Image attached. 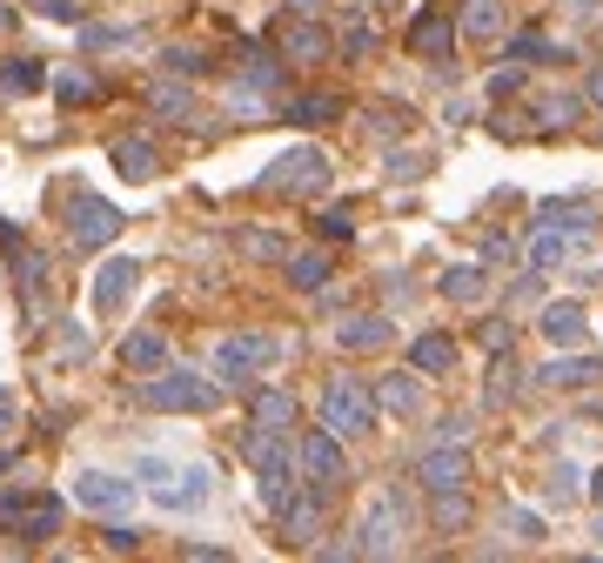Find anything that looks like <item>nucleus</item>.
I'll return each mask as SVG.
<instances>
[{"instance_id":"f257e3e1","label":"nucleus","mask_w":603,"mask_h":563,"mask_svg":"<svg viewBox=\"0 0 603 563\" xmlns=\"http://www.w3.org/2000/svg\"><path fill=\"white\" fill-rule=\"evenodd\" d=\"M241 463L255 469V490H262V504L282 510V497L295 490V443H289V430H255V423H248Z\"/></svg>"},{"instance_id":"f03ea898","label":"nucleus","mask_w":603,"mask_h":563,"mask_svg":"<svg viewBox=\"0 0 603 563\" xmlns=\"http://www.w3.org/2000/svg\"><path fill=\"white\" fill-rule=\"evenodd\" d=\"M134 483L161 504V510H202L208 504V469L202 463H168V456H141Z\"/></svg>"},{"instance_id":"7ed1b4c3","label":"nucleus","mask_w":603,"mask_h":563,"mask_svg":"<svg viewBox=\"0 0 603 563\" xmlns=\"http://www.w3.org/2000/svg\"><path fill=\"white\" fill-rule=\"evenodd\" d=\"M349 543H356V556H396L409 543V497L396 490V483H383V490L369 497V510H363Z\"/></svg>"},{"instance_id":"20e7f679","label":"nucleus","mask_w":603,"mask_h":563,"mask_svg":"<svg viewBox=\"0 0 603 563\" xmlns=\"http://www.w3.org/2000/svg\"><path fill=\"white\" fill-rule=\"evenodd\" d=\"M215 402H222V389L195 369H154L141 382V410H154V416H175V410L195 416V410H215Z\"/></svg>"},{"instance_id":"39448f33","label":"nucleus","mask_w":603,"mask_h":563,"mask_svg":"<svg viewBox=\"0 0 603 563\" xmlns=\"http://www.w3.org/2000/svg\"><path fill=\"white\" fill-rule=\"evenodd\" d=\"M322 430L329 436H369L376 430V389L369 382H356V376H329V389H322Z\"/></svg>"},{"instance_id":"423d86ee","label":"nucleus","mask_w":603,"mask_h":563,"mask_svg":"<svg viewBox=\"0 0 603 563\" xmlns=\"http://www.w3.org/2000/svg\"><path fill=\"white\" fill-rule=\"evenodd\" d=\"M295 476L309 483V490L335 497L342 483H349V456H342V436H329V430H302V443H295Z\"/></svg>"},{"instance_id":"0eeeda50","label":"nucleus","mask_w":603,"mask_h":563,"mask_svg":"<svg viewBox=\"0 0 603 563\" xmlns=\"http://www.w3.org/2000/svg\"><path fill=\"white\" fill-rule=\"evenodd\" d=\"M255 188H269V195H322L329 188V154L322 148H289V154H276V169L255 175Z\"/></svg>"},{"instance_id":"6e6552de","label":"nucleus","mask_w":603,"mask_h":563,"mask_svg":"<svg viewBox=\"0 0 603 563\" xmlns=\"http://www.w3.org/2000/svg\"><path fill=\"white\" fill-rule=\"evenodd\" d=\"M276 356H282V343H276V336H262V329H241V336H222V343H215V369H222L228 382L262 376Z\"/></svg>"},{"instance_id":"1a4fd4ad","label":"nucleus","mask_w":603,"mask_h":563,"mask_svg":"<svg viewBox=\"0 0 603 563\" xmlns=\"http://www.w3.org/2000/svg\"><path fill=\"white\" fill-rule=\"evenodd\" d=\"M121 208L115 202H101V195H74V208H67V235L80 241V249H108V241L121 235Z\"/></svg>"},{"instance_id":"9d476101","label":"nucleus","mask_w":603,"mask_h":563,"mask_svg":"<svg viewBox=\"0 0 603 563\" xmlns=\"http://www.w3.org/2000/svg\"><path fill=\"white\" fill-rule=\"evenodd\" d=\"M74 504L95 510V517H128V510H134V483H121V476H108V469H80V476H74Z\"/></svg>"},{"instance_id":"9b49d317","label":"nucleus","mask_w":603,"mask_h":563,"mask_svg":"<svg viewBox=\"0 0 603 563\" xmlns=\"http://www.w3.org/2000/svg\"><path fill=\"white\" fill-rule=\"evenodd\" d=\"M416 483L422 490H470V450L463 443H429L416 456Z\"/></svg>"},{"instance_id":"f8f14e48","label":"nucleus","mask_w":603,"mask_h":563,"mask_svg":"<svg viewBox=\"0 0 603 563\" xmlns=\"http://www.w3.org/2000/svg\"><path fill=\"white\" fill-rule=\"evenodd\" d=\"M0 523H8V530H21L28 543H41V537H54L61 530V504L54 497H0Z\"/></svg>"},{"instance_id":"ddd939ff","label":"nucleus","mask_w":603,"mask_h":563,"mask_svg":"<svg viewBox=\"0 0 603 563\" xmlns=\"http://www.w3.org/2000/svg\"><path fill=\"white\" fill-rule=\"evenodd\" d=\"M276 47H282V61L315 67V61H329V54H335V34H329V28H315V21H282V28H276Z\"/></svg>"},{"instance_id":"4468645a","label":"nucleus","mask_w":603,"mask_h":563,"mask_svg":"<svg viewBox=\"0 0 603 563\" xmlns=\"http://www.w3.org/2000/svg\"><path fill=\"white\" fill-rule=\"evenodd\" d=\"M322 504H329L322 490H309V497H295V490H289V497H282V510H276V517H282V537H289L295 550H315V537H322Z\"/></svg>"},{"instance_id":"2eb2a0df","label":"nucleus","mask_w":603,"mask_h":563,"mask_svg":"<svg viewBox=\"0 0 603 563\" xmlns=\"http://www.w3.org/2000/svg\"><path fill=\"white\" fill-rule=\"evenodd\" d=\"M134 282H141V262H134V256L101 262V275H95V308H101V315H121L128 295H134Z\"/></svg>"},{"instance_id":"dca6fc26","label":"nucleus","mask_w":603,"mask_h":563,"mask_svg":"<svg viewBox=\"0 0 603 563\" xmlns=\"http://www.w3.org/2000/svg\"><path fill=\"white\" fill-rule=\"evenodd\" d=\"M335 343L349 349V356H376V349L396 343V322H389V315H349V322L335 329Z\"/></svg>"},{"instance_id":"f3484780","label":"nucleus","mask_w":603,"mask_h":563,"mask_svg":"<svg viewBox=\"0 0 603 563\" xmlns=\"http://www.w3.org/2000/svg\"><path fill=\"white\" fill-rule=\"evenodd\" d=\"M456 47V21L450 14H437V8H429V14H416L409 21V54H422V61H443Z\"/></svg>"},{"instance_id":"a211bd4d","label":"nucleus","mask_w":603,"mask_h":563,"mask_svg":"<svg viewBox=\"0 0 603 563\" xmlns=\"http://www.w3.org/2000/svg\"><path fill=\"white\" fill-rule=\"evenodd\" d=\"M537 329L550 336V349H583V343H590V315H583L577 302H550Z\"/></svg>"},{"instance_id":"6ab92c4d","label":"nucleus","mask_w":603,"mask_h":563,"mask_svg":"<svg viewBox=\"0 0 603 563\" xmlns=\"http://www.w3.org/2000/svg\"><path fill=\"white\" fill-rule=\"evenodd\" d=\"M295 416H302V410H295L289 389H255V396H248V423H255V430H295Z\"/></svg>"},{"instance_id":"aec40b11","label":"nucleus","mask_w":603,"mask_h":563,"mask_svg":"<svg viewBox=\"0 0 603 563\" xmlns=\"http://www.w3.org/2000/svg\"><path fill=\"white\" fill-rule=\"evenodd\" d=\"M503 28H509V8H503V0H463L456 34H470V41H496Z\"/></svg>"},{"instance_id":"412c9836","label":"nucleus","mask_w":603,"mask_h":563,"mask_svg":"<svg viewBox=\"0 0 603 563\" xmlns=\"http://www.w3.org/2000/svg\"><path fill=\"white\" fill-rule=\"evenodd\" d=\"M115 169H121V182H154L161 175V154H154V141L128 134V141H115Z\"/></svg>"},{"instance_id":"4be33fe9","label":"nucleus","mask_w":603,"mask_h":563,"mask_svg":"<svg viewBox=\"0 0 603 563\" xmlns=\"http://www.w3.org/2000/svg\"><path fill=\"white\" fill-rule=\"evenodd\" d=\"M537 376H543L550 389H590V382L603 376V362H596V356H550Z\"/></svg>"},{"instance_id":"5701e85b","label":"nucleus","mask_w":603,"mask_h":563,"mask_svg":"<svg viewBox=\"0 0 603 563\" xmlns=\"http://www.w3.org/2000/svg\"><path fill=\"white\" fill-rule=\"evenodd\" d=\"M570 241H577L570 228H557V221H543V228L530 235V269H537V275H550L557 262H570Z\"/></svg>"},{"instance_id":"b1692460","label":"nucleus","mask_w":603,"mask_h":563,"mask_svg":"<svg viewBox=\"0 0 603 563\" xmlns=\"http://www.w3.org/2000/svg\"><path fill=\"white\" fill-rule=\"evenodd\" d=\"M409 369L416 376H450L456 369V343L450 336H416L409 343Z\"/></svg>"},{"instance_id":"393cba45","label":"nucleus","mask_w":603,"mask_h":563,"mask_svg":"<svg viewBox=\"0 0 603 563\" xmlns=\"http://www.w3.org/2000/svg\"><path fill=\"white\" fill-rule=\"evenodd\" d=\"M121 362H128L134 376H154V369H168V343H161L154 329H134V336L121 343Z\"/></svg>"},{"instance_id":"a878e982","label":"nucleus","mask_w":603,"mask_h":563,"mask_svg":"<svg viewBox=\"0 0 603 563\" xmlns=\"http://www.w3.org/2000/svg\"><path fill=\"white\" fill-rule=\"evenodd\" d=\"M282 275H289V289H302V295H309V289H322V282H329V256H322V249H302V256L289 249V256H282Z\"/></svg>"},{"instance_id":"bb28decb","label":"nucleus","mask_w":603,"mask_h":563,"mask_svg":"<svg viewBox=\"0 0 603 563\" xmlns=\"http://www.w3.org/2000/svg\"><path fill=\"white\" fill-rule=\"evenodd\" d=\"M376 410H389V416H416V410H422V389H416L409 376H383V382H376Z\"/></svg>"},{"instance_id":"cd10ccee","label":"nucleus","mask_w":603,"mask_h":563,"mask_svg":"<svg viewBox=\"0 0 603 563\" xmlns=\"http://www.w3.org/2000/svg\"><path fill=\"white\" fill-rule=\"evenodd\" d=\"M335 54H342V61H369V54H376V21H342Z\"/></svg>"},{"instance_id":"c85d7f7f","label":"nucleus","mask_w":603,"mask_h":563,"mask_svg":"<svg viewBox=\"0 0 603 563\" xmlns=\"http://www.w3.org/2000/svg\"><path fill=\"white\" fill-rule=\"evenodd\" d=\"M148 101H154V115H161V121H189V115H195V95H189V88H175V80H154V95H148Z\"/></svg>"},{"instance_id":"c756f323","label":"nucleus","mask_w":603,"mask_h":563,"mask_svg":"<svg viewBox=\"0 0 603 563\" xmlns=\"http://www.w3.org/2000/svg\"><path fill=\"white\" fill-rule=\"evenodd\" d=\"M483 289H489V275H483L476 262H463V269L443 275V295H450V302H483Z\"/></svg>"},{"instance_id":"7c9ffc66","label":"nucleus","mask_w":603,"mask_h":563,"mask_svg":"<svg viewBox=\"0 0 603 563\" xmlns=\"http://www.w3.org/2000/svg\"><path fill=\"white\" fill-rule=\"evenodd\" d=\"M335 115H342L335 95H302V101H289V121H309V128H322V121H335Z\"/></svg>"},{"instance_id":"2f4dec72","label":"nucleus","mask_w":603,"mask_h":563,"mask_svg":"<svg viewBox=\"0 0 603 563\" xmlns=\"http://www.w3.org/2000/svg\"><path fill=\"white\" fill-rule=\"evenodd\" d=\"M0 80H8L14 95H34L41 80H47V67H41V61H8V67H0Z\"/></svg>"},{"instance_id":"473e14b6","label":"nucleus","mask_w":603,"mask_h":563,"mask_svg":"<svg viewBox=\"0 0 603 563\" xmlns=\"http://www.w3.org/2000/svg\"><path fill=\"white\" fill-rule=\"evenodd\" d=\"M241 256H248V262H282L289 241H282V235H241Z\"/></svg>"},{"instance_id":"72a5a7b5","label":"nucleus","mask_w":603,"mask_h":563,"mask_svg":"<svg viewBox=\"0 0 603 563\" xmlns=\"http://www.w3.org/2000/svg\"><path fill=\"white\" fill-rule=\"evenodd\" d=\"M516 376H524V369H516V362H509V349H503V356H496V369H489V402H509V396H516Z\"/></svg>"},{"instance_id":"f704fd0d","label":"nucleus","mask_w":603,"mask_h":563,"mask_svg":"<svg viewBox=\"0 0 603 563\" xmlns=\"http://www.w3.org/2000/svg\"><path fill=\"white\" fill-rule=\"evenodd\" d=\"M577 490H583L577 463H557V469H550V504H577Z\"/></svg>"},{"instance_id":"c9c22d12","label":"nucleus","mask_w":603,"mask_h":563,"mask_svg":"<svg viewBox=\"0 0 603 563\" xmlns=\"http://www.w3.org/2000/svg\"><path fill=\"white\" fill-rule=\"evenodd\" d=\"M509 54H516V61H563V47H550L543 34H516Z\"/></svg>"},{"instance_id":"e433bc0d","label":"nucleus","mask_w":603,"mask_h":563,"mask_svg":"<svg viewBox=\"0 0 603 563\" xmlns=\"http://www.w3.org/2000/svg\"><path fill=\"white\" fill-rule=\"evenodd\" d=\"M543 115H537V128H563V121H577V101L570 95H550V101H537Z\"/></svg>"},{"instance_id":"4c0bfd02","label":"nucleus","mask_w":603,"mask_h":563,"mask_svg":"<svg viewBox=\"0 0 603 563\" xmlns=\"http://www.w3.org/2000/svg\"><path fill=\"white\" fill-rule=\"evenodd\" d=\"M389 175L396 182H422L429 175V154H389Z\"/></svg>"},{"instance_id":"58836bf2","label":"nucleus","mask_w":603,"mask_h":563,"mask_svg":"<svg viewBox=\"0 0 603 563\" xmlns=\"http://www.w3.org/2000/svg\"><path fill=\"white\" fill-rule=\"evenodd\" d=\"M322 235H329V241H349V235H356L349 208H329V215H322Z\"/></svg>"},{"instance_id":"ea45409f","label":"nucleus","mask_w":603,"mask_h":563,"mask_svg":"<svg viewBox=\"0 0 603 563\" xmlns=\"http://www.w3.org/2000/svg\"><path fill=\"white\" fill-rule=\"evenodd\" d=\"M134 28H88V47H128Z\"/></svg>"},{"instance_id":"a19ab883","label":"nucleus","mask_w":603,"mask_h":563,"mask_svg":"<svg viewBox=\"0 0 603 563\" xmlns=\"http://www.w3.org/2000/svg\"><path fill=\"white\" fill-rule=\"evenodd\" d=\"M34 8H41L47 21H67V28H80V8H74V0H34Z\"/></svg>"},{"instance_id":"79ce46f5","label":"nucleus","mask_w":603,"mask_h":563,"mask_svg":"<svg viewBox=\"0 0 603 563\" xmlns=\"http://www.w3.org/2000/svg\"><path fill=\"white\" fill-rule=\"evenodd\" d=\"M509 537H516V543H537V517H530V510H509Z\"/></svg>"},{"instance_id":"37998d69","label":"nucleus","mask_w":603,"mask_h":563,"mask_svg":"<svg viewBox=\"0 0 603 563\" xmlns=\"http://www.w3.org/2000/svg\"><path fill=\"white\" fill-rule=\"evenodd\" d=\"M168 67H175V74H202L208 61H202V54H189V47H168Z\"/></svg>"},{"instance_id":"c03bdc74","label":"nucleus","mask_w":603,"mask_h":563,"mask_svg":"<svg viewBox=\"0 0 603 563\" xmlns=\"http://www.w3.org/2000/svg\"><path fill=\"white\" fill-rule=\"evenodd\" d=\"M437 443H470V416H443V430H437Z\"/></svg>"},{"instance_id":"a18cd8bd","label":"nucleus","mask_w":603,"mask_h":563,"mask_svg":"<svg viewBox=\"0 0 603 563\" xmlns=\"http://www.w3.org/2000/svg\"><path fill=\"white\" fill-rule=\"evenodd\" d=\"M88 95H95V80H80V74L61 80V101H88Z\"/></svg>"},{"instance_id":"49530a36","label":"nucleus","mask_w":603,"mask_h":563,"mask_svg":"<svg viewBox=\"0 0 603 563\" xmlns=\"http://www.w3.org/2000/svg\"><path fill=\"white\" fill-rule=\"evenodd\" d=\"M516 88H524V74H516V67H496V80H489V95H516Z\"/></svg>"},{"instance_id":"de8ad7c7","label":"nucleus","mask_w":603,"mask_h":563,"mask_svg":"<svg viewBox=\"0 0 603 563\" xmlns=\"http://www.w3.org/2000/svg\"><path fill=\"white\" fill-rule=\"evenodd\" d=\"M108 550H121V556H128V550H141V537H134V530H108Z\"/></svg>"},{"instance_id":"09e8293b","label":"nucleus","mask_w":603,"mask_h":563,"mask_svg":"<svg viewBox=\"0 0 603 563\" xmlns=\"http://www.w3.org/2000/svg\"><path fill=\"white\" fill-rule=\"evenodd\" d=\"M14 416H21V410H14V396H8V389H0V436H8V430H14Z\"/></svg>"},{"instance_id":"8fccbe9b","label":"nucleus","mask_w":603,"mask_h":563,"mask_svg":"<svg viewBox=\"0 0 603 563\" xmlns=\"http://www.w3.org/2000/svg\"><path fill=\"white\" fill-rule=\"evenodd\" d=\"M590 101H596V108H603V67H596V74H590Z\"/></svg>"},{"instance_id":"3c124183","label":"nucleus","mask_w":603,"mask_h":563,"mask_svg":"<svg viewBox=\"0 0 603 563\" xmlns=\"http://www.w3.org/2000/svg\"><path fill=\"white\" fill-rule=\"evenodd\" d=\"M590 497H596V504H603V469H596V476H590Z\"/></svg>"},{"instance_id":"603ef678","label":"nucleus","mask_w":603,"mask_h":563,"mask_svg":"<svg viewBox=\"0 0 603 563\" xmlns=\"http://www.w3.org/2000/svg\"><path fill=\"white\" fill-rule=\"evenodd\" d=\"M596 537H603V517H596Z\"/></svg>"},{"instance_id":"864d4df0","label":"nucleus","mask_w":603,"mask_h":563,"mask_svg":"<svg viewBox=\"0 0 603 563\" xmlns=\"http://www.w3.org/2000/svg\"><path fill=\"white\" fill-rule=\"evenodd\" d=\"M583 8H596V0H583Z\"/></svg>"}]
</instances>
